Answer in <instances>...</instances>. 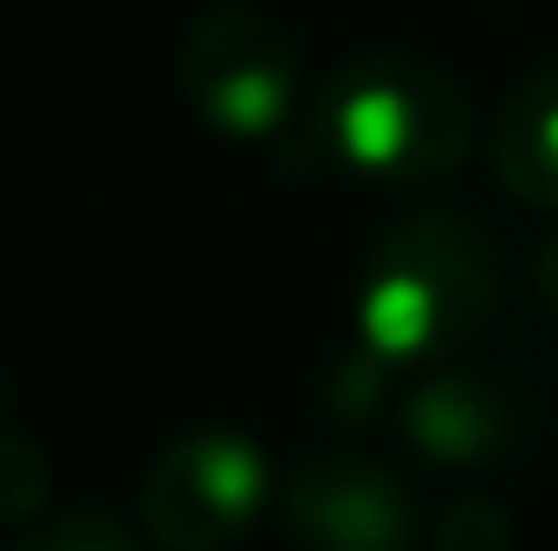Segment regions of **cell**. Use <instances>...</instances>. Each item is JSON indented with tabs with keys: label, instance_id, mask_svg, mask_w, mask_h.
Here are the masks:
<instances>
[{
	"label": "cell",
	"instance_id": "obj_2",
	"mask_svg": "<svg viewBox=\"0 0 558 551\" xmlns=\"http://www.w3.org/2000/svg\"><path fill=\"white\" fill-rule=\"evenodd\" d=\"M318 143L331 162L384 182H422L468 156L474 118L461 85L410 52H371L351 59L331 91L318 98Z\"/></svg>",
	"mask_w": 558,
	"mask_h": 551
},
{
	"label": "cell",
	"instance_id": "obj_7",
	"mask_svg": "<svg viewBox=\"0 0 558 551\" xmlns=\"http://www.w3.org/2000/svg\"><path fill=\"white\" fill-rule=\"evenodd\" d=\"M494 169L520 201L558 208V65L533 72L500 105V118H494Z\"/></svg>",
	"mask_w": 558,
	"mask_h": 551
},
{
	"label": "cell",
	"instance_id": "obj_6",
	"mask_svg": "<svg viewBox=\"0 0 558 551\" xmlns=\"http://www.w3.org/2000/svg\"><path fill=\"white\" fill-rule=\"evenodd\" d=\"M507 428H513V415L500 403V390L487 377H468V370H435L403 403V434L435 467H481V461H494L507 448Z\"/></svg>",
	"mask_w": 558,
	"mask_h": 551
},
{
	"label": "cell",
	"instance_id": "obj_9",
	"mask_svg": "<svg viewBox=\"0 0 558 551\" xmlns=\"http://www.w3.org/2000/svg\"><path fill=\"white\" fill-rule=\"evenodd\" d=\"M435 551H513V526L494 500H461V506L441 513Z\"/></svg>",
	"mask_w": 558,
	"mask_h": 551
},
{
	"label": "cell",
	"instance_id": "obj_8",
	"mask_svg": "<svg viewBox=\"0 0 558 551\" xmlns=\"http://www.w3.org/2000/svg\"><path fill=\"white\" fill-rule=\"evenodd\" d=\"M52 493V467L33 441L0 434V519H33Z\"/></svg>",
	"mask_w": 558,
	"mask_h": 551
},
{
	"label": "cell",
	"instance_id": "obj_4",
	"mask_svg": "<svg viewBox=\"0 0 558 551\" xmlns=\"http://www.w3.org/2000/svg\"><path fill=\"white\" fill-rule=\"evenodd\" d=\"M182 98L221 137L260 143L292 118V39L260 13H208L182 39Z\"/></svg>",
	"mask_w": 558,
	"mask_h": 551
},
{
	"label": "cell",
	"instance_id": "obj_3",
	"mask_svg": "<svg viewBox=\"0 0 558 551\" xmlns=\"http://www.w3.org/2000/svg\"><path fill=\"white\" fill-rule=\"evenodd\" d=\"M267 461L247 434L195 428L143 474V526L169 551H221L267 513Z\"/></svg>",
	"mask_w": 558,
	"mask_h": 551
},
{
	"label": "cell",
	"instance_id": "obj_11",
	"mask_svg": "<svg viewBox=\"0 0 558 551\" xmlns=\"http://www.w3.org/2000/svg\"><path fill=\"white\" fill-rule=\"evenodd\" d=\"M539 292L553 298V311H558V228L546 234V247H539Z\"/></svg>",
	"mask_w": 558,
	"mask_h": 551
},
{
	"label": "cell",
	"instance_id": "obj_1",
	"mask_svg": "<svg viewBox=\"0 0 558 551\" xmlns=\"http://www.w3.org/2000/svg\"><path fill=\"white\" fill-rule=\"evenodd\" d=\"M494 311V241L461 215H416L384 234L357 292L364 370H416L448 357Z\"/></svg>",
	"mask_w": 558,
	"mask_h": 551
},
{
	"label": "cell",
	"instance_id": "obj_10",
	"mask_svg": "<svg viewBox=\"0 0 558 551\" xmlns=\"http://www.w3.org/2000/svg\"><path fill=\"white\" fill-rule=\"evenodd\" d=\"M13 551H137V539L118 519H105V513H72V519L33 526Z\"/></svg>",
	"mask_w": 558,
	"mask_h": 551
},
{
	"label": "cell",
	"instance_id": "obj_5",
	"mask_svg": "<svg viewBox=\"0 0 558 551\" xmlns=\"http://www.w3.org/2000/svg\"><path fill=\"white\" fill-rule=\"evenodd\" d=\"M286 526L305 551H410L416 506L384 467L325 454L286 480Z\"/></svg>",
	"mask_w": 558,
	"mask_h": 551
}]
</instances>
